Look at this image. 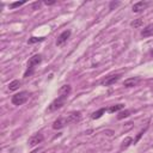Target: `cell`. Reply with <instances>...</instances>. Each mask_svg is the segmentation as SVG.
<instances>
[{
    "label": "cell",
    "instance_id": "1",
    "mask_svg": "<svg viewBox=\"0 0 153 153\" xmlns=\"http://www.w3.org/2000/svg\"><path fill=\"white\" fill-rule=\"evenodd\" d=\"M41 62H42V55L41 54H36V55L31 56L27 61V68L24 73V78H29L30 75H32L35 72V66L39 65Z\"/></svg>",
    "mask_w": 153,
    "mask_h": 153
},
{
    "label": "cell",
    "instance_id": "2",
    "mask_svg": "<svg viewBox=\"0 0 153 153\" xmlns=\"http://www.w3.org/2000/svg\"><path fill=\"white\" fill-rule=\"evenodd\" d=\"M29 97H30V93L27 91H20V92H18V93H16V94L12 96L11 102H12L13 105L19 106V105H23L24 103H26V100L29 99Z\"/></svg>",
    "mask_w": 153,
    "mask_h": 153
},
{
    "label": "cell",
    "instance_id": "3",
    "mask_svg": "<svg viewBox=\"0 0 153 153\" xmlns=\"http://www.w3.org/2000/svg\"><path fill=\"white\" fill-rule=\"evenodd\" d=\"M67 97H68V96H62V94H59V96H57V98H55V99H54V100L50 103V105L48 106L47 111L53 112V111H55V110H57V109L62 108V106L65 105L66 100H67Z\"/></svg>",
    "mask_w": 153,
    "mask_h": 153
},
{
    "label": "cell",
    "instance_id": "4",
    "mask_svg": "<svg viewBox=\"0 0 153 153\" xmlns=\"http://www.w3.org/2000/svg\"><path fill=\"white\" fill-rule=\"evenodd\" d=\"M81 120V112L80 111H72L69 112L66 117H63L65 124H71V123H76Z\"/></svg>",
    "mask_w": 153,
    "mask_h": 153
},
{
    "label": "cell",
    "instance_id": "5",
    "mask_svg": "<svg viewBox=\"0 0 153 153\" xmlns=\"http://www.w3.org/2000/svg\"><path fill=\"white\" fill-rule=\"evenodd\" d=\"M69 37H71V30H65V31H62V32L57 36V38H56V45H57V47H62V45L68 41Z\"/></svg>",
    "mask_w": 153,
    "mask_h": 153
},
{
    "label": "cell",
    "instance_id": "6",
    "mask_svg": "<svg viewBox=\"0 0 153 153\" xmlns=\"http://www.w3.org/2000/svg\"><path fill=\"white\" fill-rule=\"evenodd\" d=\"M121 78V74L120 73H116V74H111V75H108L105 76L104 80H102V85L103 86H110V85H114L115 82H117Z\"/></svg>",
    "mask_w": 153,
    "mask_h": 153
},
{
    "label": "cell",
    "instance_id": "7",
    "mask_svg": "<svg viewBox=\"0 0 153 153\" xmlns=\"http://www.w3.org/2000/svg\"><path fill=\"white\" fill-rule=\"evenodd\" d=\"M43 139H44V136H43L42 133H36V134H33V135H31L29 137L27 143H29V146L33 147V146H37L38 143H41L43 141Z\"/></svg>",
    "mask_w": 153,
    "mask_h": 153
},
{
    "label": "cell",
    "instance_id": "8",
    "mask_svg": "<svg viewBox=\"0 0 153 153\" xmlns=\"http://www.w3.org/2000/svg\"><path fill=\"white\" fill-rule=\"evenodd\" d=\"M148 6H149V2L148 1H139V2H136V4L133 5V12L140 13L143 10H146Z\"/></svg>",
    "mask_w": 153,
    "mask_h": 153
},
{
    "label": "cell",
    "instance_id": "9",
    "mask_svg": "<svg viewBox=\"0 0 153 153\" xmlns=\"http://www.w3.org/2000/svg\"><path fill=\"white\" fill-rule=\"evenodd\" d=\"M140 81H141V79H140L139 76L129 78V79H126V80L123 81V86H124V87H134V86H136Z\"/></svg>",
    "mask_w": 153,
    "mask_h": 153
},
{
    "label": "cell",
    "instance_id": "10",
    "mask_svg": "<svg viewBox=\"0 0 153 153\" xmlns=\"http://www.w3.org/2000/svg\"><path fill=\"white\" fill-rule=\"evenodd\" d=\"M149 36H153V23L146 25V26L141 30V37L146 38V37H149Z\"/></svg>",
    "mask_w": 153,
    "mask_h": 153
},
{
    "label": "cell",
    "instance_id": "11",
    "mask_svg": "<svg viewBox=\"0 0 153 153\" xmlns=\"http://www.w3.org/2000/svg\"><path fill=\"white\" fill-rule=\"evenodd\" d=\"M66 124H65V121H63V117H59L57 120H55L54 121V123H53V128L54 129H61V128H63Z\"/></svg>",
    "mask_w": 153,
    "mask_h": 153
},
{
    "label": "cell",
    "instance_id": "12",
    "mask_svg": "<svg viewBox=\"0 0 153 153\" xmlns=\"http://www.w3.org/2000/svg\"><path fill=\"white\" fill-rule=\"evenodd\" d=\"M72 91V87L71 85H63L59 88V94H62V96H68Z\"/></svg>",
    "mask_w": 153,
    "mask_h": 153
},
{
    "label": "cell",
    "instance_id": "13",
    "mask_svg": "<svg viewBox=\"0 0 153 153\" xmlns=\"http://www.w3.org/2000/svg\"><path fill=\"white\" fill-rule=\"evenodd\" d=\"M105 111H106V109H105V108H102V109L94 111V112L91 115V118H92V120H98V118H100V117L105 114Z\"/></svg>",
    "mask_w": 153,
    "mask_h": 153
},
{
    "label": "cell",
    "instance_id": "14",
    "mask_svg": "<svg viewBox=\"0 0 153 153\" xmlns=\"http://www.w3.org/2000/svg\"><path fill=\"white\" fill-rule=\"evenodd\" d=\"M20 85H22V81L20 80H13V81H11L8 84V90L10 91H16V90L19 88Z\"/></svg>",
    "mask_w": 153,
    "mask_h": 153
},
{
    "label": "cell",
    "instance_id": "15",
    "mask_svg": "<svg viewBox=\"0 0 153 153\" xmlns=\"http://www.w3.org/2000/svg\"><path fill=\"white\" fill-rule=\"evenodd\" d=\"M133 143V139L130 137V136H127L123 141H122V145H121V149H126V148H128L130 145Z\"/></svg>",
    "mask_w": 153,
    "mask_h": 153
},
{
    "label": "cell",
    "instance_id": "16",
    "mask_svg": "<svg viewBox=\"0 0 153 153\" xmlns=\"http://www.w3.org/2000/svg\"><path fill=\"white\" fill-rule=\"evenodd\" d=\"M123 108H124L123 104H116V105H111V106L108 109V111L112 114V112H116V111H121Z\"/></svg>",
    "mask_w": 153,
    "mask_h": 153
},
{
    "label": "cell",
    "instance_id": "17",
    "mask_svg": "<svg viewBox=\"0 0 153 153\" xmlns=\"http://www.w3.org/2000/svg\"><path fill=\"white\" fill-rule=\"evenodd\" d=\"M129 115H130V111L129 110H121L118 112V115H117V120H123V118L128 117Z\"/></svg>",
    "mask_w": 153,
    "mask_h": 153
},
{
    "label": "cell",
    "instance_id": "18",
    "mask_svg": "<svg viewBox=\"0 0 153 153\" xmlns=\"http://www.w3.org/2000/svg\"><path fill=\"white\" fill-rule=\"evenodd\" d=\"M42 41H44V38H43V37H31V38H29L27 43H29V44H33V43L42 42Z\"/></svg>",
    "mask_w": 153,
    "mask_h": 153
},
{
    "label": "cell",
    "instance_id": "19",
    "mask_svg": "<svg viewBox=\"0 0 153 153\" xmlns=\"http://www.w3.org/2000/svg\"><path fill=\"white\" fill-rule=\"evenodd\" d=\"M147 128H148V126H146V127H145V128H143V129H142V130H141V131H140V133H139V134L136 135V137H135V140L133 141V143H134V145H135V143H136V142H137V141H139V140L141 139V136H142V135L145 134V131L147 130Z\"/></svg>",
    "mask_w": 153,
    "mask_h": 153
},
{
    "label": "cell",
    "instance_id": "20",
    "mask_svg": "<svg viewBox=\"0 0 153 153\" xmlns=\"http://www.w3.org/2000/svg\"><path fill=\"white\" fill-rule=\"evenodd\" d=\"M130 25H131L133 27H139V26L142 25V19H141V18H137V19H135L134 22H131Z\"/></svg>",
    "mask_w": 153,
    "mask_h": 153
},
{
    "label": "cell",
    "instance_id": "21",
    "mask_svg": "<svg viewBox=\"0 0 153 153\" xmlns=\"http://www.w3.org/2000/svg\"><path fill=\"white\" fill-rule=\"evenodd\" d=\"M24 4H25V1H17V2H12V4H10V8H16V7H19V6L24 5Z\"/></svg>",
    "mask_w": 153,
    "mask_h": 153
},
{
    "label": "cell",
    "instance_id": "22",
    "mask_svg": "<svg viewBox=\"0 0 153 153\" xmlns=\"http://www.w3.org/2000/svg\"><path fill=\"white\" fill-rule=\"evenodd\" d=\"M120 4H121L120 1H111L110 5H109V10H114V8H116Z\"/></svg>",
    "mask_w": 153,
    "mask_h": 153
},
{
    "label": "cell",
    "instance_id": "23",
    "mask_svg": "<svg viewBox=\"0 0 153 153\" xmlns=\"http://www.w3.org/2000/svg\"><path fill=\"white\" fill-rule=\"evenodd\" d=\"M39 7H41V2H39V1H36V2L32 4V8H33V10H37V8H39Z\"/></svg>",
    "mask_w": 153,
    "mask_h": 153
},
{
    "label": "cell",
    "instance_id": "24",
    "mask_svg": "<svg viewBox=\"0 0 153 153\" xmlns=\"http://www.w3.org/2000/svg\"><path fill=\"white\" fill-rule=\"evenodd\" d=\"M44 4H45L47 6H50V5H54V4H56V1H55V0H51V1H48V0H47V1H44Z\"/></svg>",
    "mask_w": 153,
    "mask_h": 153
},
{
    "label": "cell",
    "instance_id": "25",
    "mask_svg": "<svg viewBox=\"0 0 153 153\" xmlns=\"http://www.w3.org/2000/svg\"><path fill=\"white\" fill-rule=\"evenodd\" d=\"M41 151H42V148H41V147H39V148H36V149H35V151H32V152H31V153H39V152H41Z\"/></svg>",
    "mask_w": 153,
    "mask_h": 153
},
{
    "label": "cell",
    "instance_id": "26",
    "mask_svg": "<svg viewBox=\"0 0 153 153\" xmlns=\"http://www.w3.org/2000/svg\"><path fill=\"white\" fill-rule=\"evenodd\" d=\"M151 55H152V56H153V49H152V50H151Z\"/></svg>",
    "mask_w": 153,
    "mask_h": 153
}]
</instances>
